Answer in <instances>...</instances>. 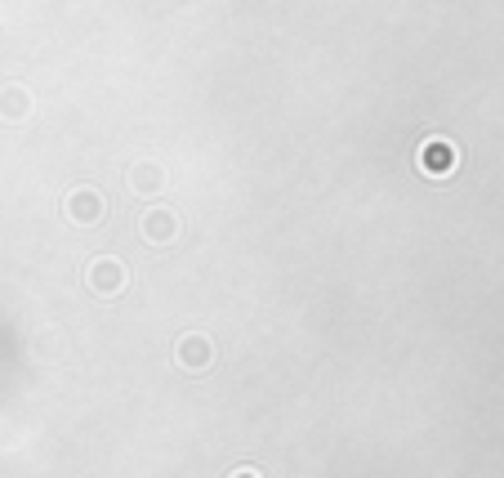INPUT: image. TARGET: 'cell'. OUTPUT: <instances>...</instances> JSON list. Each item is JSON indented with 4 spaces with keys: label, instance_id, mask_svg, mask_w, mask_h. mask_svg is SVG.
<instances>
[{
    "label": "cell",
    "instance_id": "52a82bcc",
    "mask_svg": "<svg viewBox=\"0 0 504 478\" xmlns=\"http://www.w3.org/2000/svg\"><path fill=\"white\" fill-rule=\"evenodd\" d=\"M27 112H32L27 90H5V95H0V116H5V121H23Z\"/></svg>",
    "mask_w": 504,
    "mask_h": 478
},
{
    "label": "cell",
    "instance_id": "ba28073f",
    "mask_svg": "<svg viewBox=\"0 0 504 478\" xmlns=\"http://www.w3.org/2000/svg\"><path fill=\"white\" fill-rule=\"evenodd\" d=\"M237 478H259V474H237Z\"/></svg>",
    "mask_w": 504,
    "mask_h": 478
},
{
    "label": "cell",
    "instance_id": "277c9868",
    "mask_svg": "<svg viewBox=\"0 0 504 478\" xmlns=\"http://www.w3.org/2000/svg\"><path fill=\"white\" fill-rule=\"evenodd\" d=\"M143 242H174L179 237V214L174 211H148L143 224H139Z\"/></svg>",
    "mask_w": 504,
    "mask_h": 478
},
{
    "label": "cell",
    "instance_id": "8992f818",
    "mask_svg": "<svg viewBox=\"0 0 504 478\" xmlns=\"http://www.w3.org/2000/svg\"><path fill=\"white\" fill-rule=\"evenodd\" d=\"M420 165H424V170H447V165H451V144H447V139H429L424 153H420Z\"/></svg>",
    "mask_w": 504,
    "mask_h": 478
},
{
    "label": "cell",
    "instance_id": "7a4b0ae2",
    "mask_svg": "<svg viewBox=\"0 0 504 478\" xmlns=\"http://www.w3.org/2000/svg\"><path fill=\"white\" fill-rule=\"evenodd\" d=\"M107 211V202H103L99 188H90V184H76L72 193H67V219L72 224H81V228H94Z\"/></svg>",
    "mask_w": 504,
    "mask_h": 478
},
{
    "label": "cell",
    "instance_id": "3957f363",
    "mask_svg": "<svg viewBox=\"0 0 504 478\" xmlns=\"http://www.w3.org/2000/svg\"><path fill=\"white\" fill-rule=\"evenodd\" d=\"M174 358H179V367H188V372H205L210 363H214V344H210V335H183L179 340V349H174Z\"/></svg>",
    "mask_w": 504,
    "mask_h": 478
},
{
    "label": "cell",
    "instance_id": "5b68a950",
    "mask_svg": "<svg viewBox=\"0 0 504 478\" xmlns=\"http://www.w3.org/2000/svg\"><path fill=\"white\" fill-rule=\"evenodd\" d=\"M130 188H134V193H161V188H165V170H161V165H156V161H152V165H134V170H130Z\"/></svg>",
    "mask_w": 504,
    "mask_h": 478
},
{
    "label": "cell",
    "instance_id": "6da1fadb",
    "mask_svg": "<svg viewBox=\"0 0 504 478\" xmlns=\"http://www.w3.org/2000/svg\"><path fill=\"white\" fill-rule=\"evenodd\" d=\"M85 282H90V291L99 295V300H116L121 291H125V282H130V273L121 260H112V255H99L90 273H85Z\"/></svg>",
    "mask_w": 504,
    "mask_h": 478
}]
</instances>
